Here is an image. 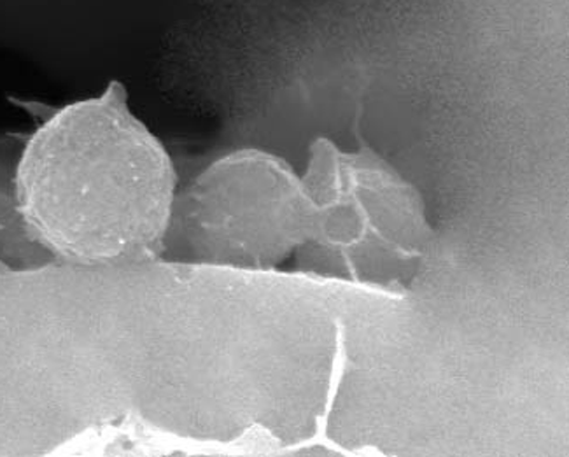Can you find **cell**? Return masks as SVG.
I'll use <instances>...</instances> for the list:
<instances>
[{
  "mask_svg": "<svg viewBox=\"0 0 569 457\" xmlns=\"http://www.w3.org/2000/svg\"><path fill=\"white\" fill-rule=\"evenodd\" d=\"M248 277L157 258L0 276V438L41 454L142 428L236 440L257 404Z\"/></svg>",
  "mask_w": 569,
  "mask_h": 457,
  "instance_id": "6da1fadb",
  "label": "cell"
},
{
  "mask_svg": "<svg viewBox=\"0 0 569 457\" xmlns=\"http://www.w3.org/2000/svg\"><path fill=\"white\" fill-rule=\"evenodd\" d=\"M111 81L58 109L27 140L14 198L30 236L62 264H136L163 256L179 178L161 140Z\"/></svg>",
  "mask_w": 569,
  "mask_h": 457,
  "instance_id": "7a4b0ae2",
  "label": "cell"
},
{
  "mask_svg": "<svg viewBox=\"0 0 569 457\" xmlns=\"http://www.w3.org/2000/svg\"><path fill=\"white\" fill-rule=\"evenodd\" d=\"M316 207L312 237L297 252L307 276L405 291L435 239L416 186L370 146L346 151L313 140L301 173Z\"/></svg>",
  "mask_w": 569,
  "mask_h": 457,
  "instance_id": "3957f363",
  "label": "cell"
},
{
  "mask_svg": "<svg viewBox=\"0 0 569 457\" xmlns=\"http://www.w3.org/2000/svg\"><path fill=\"white\" fill-rule=\"evenodd\" d=\"M313 219L306 182L284 158L237 149L179 188L161 258L277 272L309 244Z\"/></svg>",
  "mask_w": 569,
  "mask_h": 457,
  "instance_id": "277c9868",
  "label": "cell"
}]
</instances>
